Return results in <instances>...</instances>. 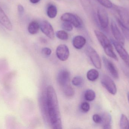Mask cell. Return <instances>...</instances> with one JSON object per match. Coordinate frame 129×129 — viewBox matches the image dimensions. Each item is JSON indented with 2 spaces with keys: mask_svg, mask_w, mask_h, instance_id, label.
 I'll use <instances>...</instances> for the list:
<instances>
[{
  "mask_svg": "<svg viewBox=\"0 0 129 129\" xmlns=\"http://www.w3.org/2000/svg\"><path fill=\"white\" fill-rule=\"evenodd\" d=\"M63 88V92L66 96L68 97H71L74 95V90L71 86L68 84Z\"/></svg>",
  "mask_w": 129,
  "mask_h": 129,
  "instance_id": "21",
  "label": "cell"
},
{
  "mask_svg": "<svg viewBox=\"0 0 129 129\" xmlns=\"http://www.w3.org/2000/svg\"><path fill=\"white\" fill-rule=\"evenodd\" d=\"M94 32L99 43L103 47L106 55L115 60L118 61V58L114 51L111 41L102 32L95 30Z\"/></svg>",
  "mask_w": 129,
  "mask_h": 129,
  "instance_id": "2",
  "label": "cell"
},
{
  "mask_svg": "<svg viewBox=\"0 0 129 129\" xmlns=\"http://www.w3.org/2000/svg\"><path fill=\"white\" fill-rule=\"evenodd\" d=\"M70 74L67 69H62L59 72L57 75V81L60 86L64 87L68 85L70 81Z\"/></svg>",
  "mask_w": 129,
  "mask_h": 129,
  "instance_id": "12",
  "label": "cell"
},
{
  "mask_svg": "<svg viewBox=\"0 0 129 129\" xmlns=\"http://www.w3.org/2000/svg\"><path fill=\"white\" fill-rule=\"evenodd\" d=\"M0 23L5 29L9 31L12 30L13 28L12 23L9 18L5 14L3 10L0 7Z\"/></svg>",
  "mask_w": 129,
  "mask_h": 129,
  "instance_id": "14",
  "label": "cell"
},
{
  "mask_svg": "<svg viewBox=\"0 0 129 129\" xmlns=\"http://www.w3.org/2000/svg\"><path fill=\"white\" fill-rule=\"evenodd\" d=\"M120 27L121 28L122 30V32L124 36V37L127 39L128 41H129V30L126 28L123 27L121 25H119Z\"/></svg>",
  "mask_w": 129,
  "mask_h": 129,
  "instance_id": "28",
  "label": "cell"
},
{
  "mask_svg": "<svg viewBox=\"0 0 129 129\" xmlns=\"http://www.w3.org/2000/svg\"><path fill=\"white\" fill-rule=\"evenodd\" d=\"M86 52L94 66L98 69L102 67L101 58L97 51L92 47L88 46L86 49Z\"/></svg>",
  "mask_w": 129,
  "mask_h": 129,
  "instance_id": "4",
  "label": "cell"
},
{
  "mask_svg": "<svg viewBox=\"0 0 129 129\" xmlns=\"http://www.w3.org/2000/svg\"><path fill=\"white\" fill-rule=\"evenodd\" d=\"M102 118V123L103 128L111 129V117L110 114L108 113L105 112L102 114L101 116Z\"/></svg>",
  "mask_w": 129,
  "mask_h": 129,
  "instance_id": "16",
  "label": "cell"
},
{
  "mask_svg": "<svg viewBox=\"0 0 129 129\" xmlns=\"http://www.w3.org/2000/svg\"><path fill=\"white\" fill-rule=\"evenodd\" d=\"M127 1H129V0H127Z\"/></svg>",
  "mask_w": 129,
  "mask_h": 129,
  "instance_id": "35",
  "label": "cell"
},
{
  "mask_svg": "<svg viewBox=\"0 0 129 129\" xmlns=\"http://www.w3.org/2000/svg\"><path fill=\"white\" fill-rule=\"evenodd\" d=\"M116 13V18L119 25L129 30V11L121 6L113 4L112 8Z\"/></svg>",
  "mask_w": 129,
  "mask_h": 129,
  "instance_id": "3",
  "label": "cell"
},
{
  "mask_svg": "<svg viewBox=\"0 0 129 129\" xmlns=\"http://www.w3.org/2000/svg\"><path fill=\"white\" fill-rule=\"evenodd\" d=\"M41 30L46 36L51 39L55 38V33L52 25L47 20H44L40 24Z\"/></svg>",
  "mask_w": 129,
  "mask_h": 129,
  "instance_id": "9",
  "label": "cell"
},
{
  "mask_svg": "<svg viewBox=\"0 0 129 129\" xmlns=\"http://www.w3.org/2000/svg\"><path fill=\"white\" fill-rule=\"evenodd\" d=\"M62 27L64 30L68 32L72 31L73 29L72 24L69 22L66 21H63V22L62 23Z\"/></svg>",
  "mask_w": 129,
  "mask_h": 129,
  "instance_id": "26",
  "label": "cell"
},
{
  "mask_svg": "<svg viewBox=\"0 0 129 129\" xmlns=\"http://www.w3.org/2000/svg\"><path fill=\"white\" fill-rule=\"evenodd\" d=\"M41 0H29L30 2L33 4H36L39 2Z\"/></svg>",
  "mask_w": 129,
  "mask_h": 129,
  "instance_id": "33",
  "label": "cell"
},
{
  "mask_svg": "<svg viewBox=\"0 0 129 129\" xmlns=\"http://www.w3.org/2000/svg\"></svg>",
  "mask_w": 129,
  "mask_h": 129,
  "instance_id": "37",
  "label": "cell"
},
{
  "mask_svg": "<svg viewBox=\"0 0 129 129\" xmlns=\"http://www.w3.org/2000/svg\"><path fill=\"white\" fill-rule=\"evenodd\" d=\"M86 39L83 36L77 35L73 39V45L74 48L77 49H81L86 43Z\"/></svg>",
  "mask_w": 129,
  "mask_h": 129,
  "instance_id": "15",
  "label": "cell"
},
{
  "mask_svg": "<svg viewBox=\"0 0 129 129\" xmlns=\"http://www.w3.org/2000/svg\"><path fill=\"white\" fill-rule=\"evenodd\" d=\"M84 82V79L82 76H77L73 78L72 83L74 86L80 87L83 85Z\"/></svg>",
  "mask_w": 129,
  "mask_h": 129,
  "instance_id": "23",
  "label": "cell"
},
{
  "mask_svg": "<svg viewBox=\"0 0 129 129\" xmlns=\"http://www.w3.org/2000/svg\"><path fill=\"white\" fill-rule=\"evenodd\" d=\"M119 1H120V0H119Z\"/></svg>",
  "mask_w": 129,
  "mask_h": 129,
  "instance_id": "36",
  "label": "cell"
},
{
  "mask_svg": "<svg viewBox=\"0 0 129 129\" xmlns=\"http://www.w3.org/2000/svg\"><path fill=\"white\" fill-rule=\"evenodd\" d=\"M120 125L121 129H129V121L126 116L124 114H122L120 117Z\"/></svg>",
  "mask_w": 129,
  "mask_h": 129,
  "instance_id": "22",
  "label": "cell"
},
{
  "mask_svg": "<svg viewBox=\"0 0 129 129\" xmlns=\"http://www.w3.org/2000/svg\"><path fill=\"white\" fill-rule=\"evenodd\" d=\"M40 24L36 21H33L29 24L28 31L32 35H35L38 33L40 29Z\"/></svg>",
  "mask_w": 129,
  "mask_h": 129,
  "instance_id": "17",
  "label": "cell"
},
{
  "mask_svg": "<svg viewBox=\"0 0 129 129\" xmlns=\"http://www.w3.org/2000/svg\"><path fill=\"white\" fill-rule=\"evenodd\" d=\"M127 97H128V100L129 103V92H128V94H127Z\"/></svg>",
  "mask_w": 129,
  "mask_h": 129,
  "instance_id": "34",
  "label": "cell"
},
{
  "mask_svg": "<svg viewBox=\"0 0 129 129\" xmlns=\"http://www.w3.org/2000/svg\"><path fill=\"white\" fill-rule=\"evenodd\" d=\"M111 41L113 44L121 59L124 61L127 67H129V55L122 45L113 39H111Z\"/></svg>",
  "mask_w": 129,
  "mask_h": 129,
  "instance_id": "7",
  "label": "cell"
},
{
  "mask_svg": "<svg viewBox=\"0 0 129 129\" xmlns=\"http://www.w3.org/2000/svg\"><path fill=\"white\" fill-rule=\"evenodd\" d=\"M103 7L107 8H112L113 4L110 0H97Z\"/></svg>",
  "mask_w": 129,
  "mask_h": 129,
  "instance_id": "25",
  "label": "cell"
},
{
  "mask_svg": "<svg viewBox=\"0 0 129 129\" xmlns=\"http://www.w3.org/2000/svg\"><path fill=\"white\" fill-rule=\"evenodd\" d=\"M47 15L48 17L51 19L55 18L57 13L56 7L54 5H50L47 9Z\"/></svg>",
  "mask_w": 129,
  "mask_h": 129,
  "instance_id": "19",
  "label": "cell"
},
{
  "mask_svg": "<svg viewBox=\"0 0 129 129\" xmlns=\"http://www.w3.org/2000/svg\"><path fill=\"white\" fill-rule=\"evenodd\" d=\"M101 83L109 93L113 95L116 94L117 89L116 84L110 76L106 75H103L101 77Z\"/></svg>",
  "mask_w": 129,
  "mask_h": 129,
  "instance_id": "6",
  "label": "cell"
},
{
  "mask_svg": "<svg viewBox=\"0 0 129 129\" xmlns=\"http://www.w3.org/2000/svg\"><path fill=\"white\" fill-rule=\"evenodd\" d=\"M102 60L106 69L111 75L114 79H118L119 77L118 70L114 64L105 56L102 57Z\"/></svg>",
  "mask_w": 129,
  "mask_h": 129,
  "instance_id": "13",
  "label": "cell"
},
{
  "mask_svg": "<svg viewBox=\"0 0 129 129\" xmlns=\"http://www.w3.org/2000/svg\"><path fill=\"white\" fill-rule=\"evenodd\" d=\"M70 54L69 48L66 45H59L57 48L56 55L60 60L62 61L67 60L70 56Z\"/></svg>",
  "mask_w": 129,
  "mask_h": 129,
  "instance_id": "11",
  "label": "cell"
},
{
  "mask_svg": "<svg viewBox=\"0 0 129 129\" xmlns=\"http://www.w3.org/2000/svg\"><path fill=\"white\" fill-rule=\"evenodd\" d=\"M60 19L62 21L70 23L76 28H80L82 27L83 22L81 18L71 13H64L62 15Z\"/></svg>",
  "mask_w": 129,
  "mask_h": 129,
  "instance_id": "5",
  "label": "cell"
},
{
  "mask_svg": "<svg viewBox=\"0 0 129 129\" xmlns=\"http://www.w3.org/2000/svg\"><path fill=\"white\" fill-rule=\"evenodd\" d=\"M52 51L50 48L48 47H45L42 48V53L45 56H49L51 54Z\"/></svg>",
  "mask_w": 129,
  "mask_h": 129,
  "instance_id": "30",
  "label": "cell"
},
{
  "mask_svg": "<svg viewBox=\"0 0 129 129\" xmlns=\"http://www.w3.org/2000/svg\"><path fill=\"white\" fill-rule=\"evenodd\" d=\"M122 69L124 74L129 79V69L123 66L122 67Z\"/></svg>",
  "mask_w": 129,
  "mask_h": 129,
  "instance_id": "32",
  "label": "cell"
},
{
  "mask_svg": "<svg viewBox=\"0 0 129 129\" xmlns=\"http://www.w3.org/2000/svg\"><path fill=\"white\" fill-rule=\"evenodd\" d=\"M111 32L115 40L122 45L125 44V38L121 33L116 23L113 20H112L111 24Z\"/></svg>",
  "mask_w": 129,
  "mask_h": 129,
  "instance_id": "10",
  "label": "cell"
},
{
  "mask_svg": "<svg viewBox=\"0 0 129 129\" xmlns=\"http://www.w3.org/2000/svg\"><path fill=\"white\" fill-rule=\"evenodd\" d=\"M46 101L48 116L52 128L54 129L62 128L57 95L52 86H48L47 88Z\"/></svg>",
  "mask_w": 129,
  "mask_h": 129,
  "instance_id": "1",
  "label": "cell"
},
{
  "mask_svg": "<svg viewBox=\"0 0 129 129\" xmlns=\"http://www.w3.org/2000/svg\"><path fill=\"white\" fill-rule=\"evenodd\" d=\"M99 74L98 71L95 69L89 70L86 74V77L88 80L91 82H94L99 77Z\"/></svg>",
  "mask_w": 129,
  "mask_h": 129,
  "instance_id": "18",
  "label": "cell"
},
{
  "mask_svg": "<svg viewBox=\"0 0 129 129\" xmlns=\"http://www.w3.org/2000/svg\"><path fill=\"white\" fill-rule=\"evenodd\" d=\"M97 15L102 28L107 29L109 25V17L106 10L102 7H98L97 9Z\"/></svg>",
  "mask_w": 129,
  "mask_h": 129,
  "instance_id": "8",
  "label": "cell"
},
{
  "mask_svg": "<svg viewBox=\"0 0 129 129\" xmlns=\"http://www.w3.org/2000/svg\"><path fill=\"white\" fill-rule=\"evenodd\" d=\"M92 120L93 121L97 124L101 123L102 122V118L101 116L98 114H94L92 116Z\"/></svg>",
  "mask_w": 129,
  "mask_h": 129,
  "instance_id": "29",
  "label": "cell"
},
{
  "mask_svg": "<svg viewBox=\"0 0 129 129\" xmlns=\"http://www.w3.org/2000/svg\"><path fill=\"white\" fill-rule=\"evenodd\" d=\"M17 10H18V12L20 15H22L23 14L24 11V8L22 5H18L17 6Z\"/></svg>",
  "mask_w": 129,
  "mask_h": 129,
  "instance_id": "31",
  "label": "cell"
},
{
  "mask_svg": "<svg viewBox=\"0 0 129 129\" xmlns=\"http://www.w3.org/2000/svg\"><path fill=\"white\" fill-rule=\"evenodd\" d=\"M90 105L88 102H83L81 104L80 106V110L83 113H86L88 112L90 110Z\"/></svg>",
  "mask_w": 129,
  "mask_h": 129,
  "instance_id": "27",
  "label": "cell"
},
{
  "mask_svg": "<svg viewBox=\"0 0 129 129\" xmlns=\"http://www.w3.org/2000/svg\"><path fill=\"white\" fill-rule=\"evenodd\" d=\"M56 35L59 39L67 40L68 38V35L65 30H59L56 32Z\"/></svg>",
  "mask_w": 129,
  "mask_h": 129,
  "instance_id": "24",
  "label": "cell"
},
{
  "mask_svg": "<svg viewBox=\"0 0 129 129\" xmlns=\"http://www.w3.org/2000/svg\"><path fill=\"white\" fill-rule=\"evenodd\" d=\"M95 93L92 89H88L84 94V97L86 100L89 101H93L95 98Z\"/></svg>",
  "mask_w": 129,
  "mask_h": 129,
  "instance_id": "20",
  "label": "cell"
}]
</instances>
